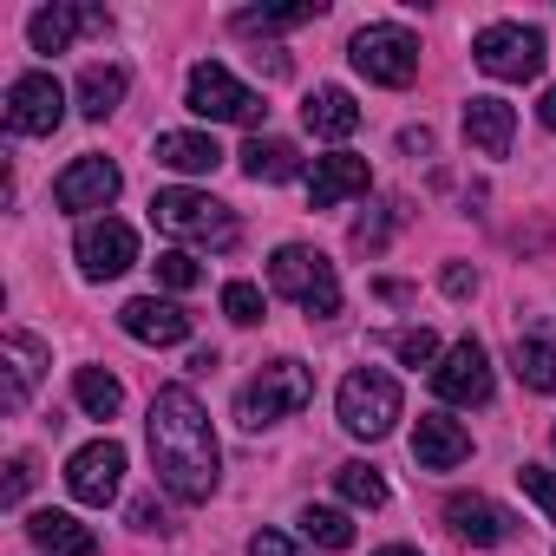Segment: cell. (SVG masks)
Returning <instances> with one entry per match:
<instances>
[{
  "label": "cell",
  "instance_id": "obj_1",
  "mask_svg": "<svg viewBox=\"0 0 556 556\" xmlns=\"http://www.w3.org/2000/svg\"><path fill=\"white\" fill-rule=\"evenodd\" d=\"M144 432H151L157 484H164L177 504H210L216 484H223V445H216V426H210L203 400H197L190 387H157Z\"/></svg>",
  "mask_w": 556,
  "mask_h": 556
},
{
  "label": "cell",
  "instance_id": "obj_2",
  "mask_svg": "<svg viewBox=\"0 0 556 556\" xmlns=\"http://www.w3.org/2000/svg\"><path fill=\"white\" fill-rule=\"evenodd\" d=\"M268 289L282 295V302H295L308 321H334V315H341V275H334V262H328L321 249H308V242H282V249H275Z\"/></svg>",
  "mask_w": 556,
  "mask_h": 556
},
{
  "label": "cell",
  "instance_id": "obj_3",
  "mask_svg": "<svg viewBox=\"0 0 556 556\" xmlns=\"http://www.w3.org/2000/svg\"><path fill=\"white\" fill-rule=\"evenodd\" d=\"M334 419L354 432V439H387L400 419H406V393H400V380L387 374V367H354L348 380H341V393H334Z\"/></svg>",
  "mask_w": 556,
  "mask_h": 556
},
{
  "label": "cell",
  "instance_id": "obj_4",
  "mask_svg": "<svg viewBox=\"0 0 556 556\" xmlns=\"http://www.w3.org/2000/svg\"><path fill=\"white\" fill-rule=\"evenodd\" d=\"M315 400V374L302 361H268L242 393H236V426L242 432H268V426H282L289 413H302Z\"/></svg>",
  "mask_w": 556,
  "mask_h": 556
},
{
  "label": "cell",
  "instance_id": "obj_5",
  "mask_svg": "<svg viewBox=\"0 0 556 556\" xmlns=\"http://www.w3.org/2000/svg\"><path fill=\"white\" fill-rule=\"evenodd\" d=\"M151 223L164 236H177V242H197V249H236L242 242V223L229 216V203H216L203 190H157Z\"/></svg>",
  "mask_w": 556,
  "mask_h": 556
},
{
  "label": "cell",
  "instance_id": "obj_6",
  "mask_svg": "<svg viewBox=\"0 0 556 556\" xmlns=\"http://www.w3.org/2000/svg\"><path fill=\"white\" fill-rule=\"evenodd\" d=\"M184 105H190L197 118H210V125H262V118H268L262 92H249L223 60H197V66H190Z\"/></svg>",
  "mask_w": 556,
  "mask_h": 556
},
{
  "label": "cell",
  "instance_id": "obj_7",
  "mask_svg": "<svg viewBox=\"0 0 556 556\" xmlns=\"http://www.w3.org/2000/svg\"><path fill=\"white\" fill-rule=\"evenodd\" d=\"M348 60H354V73L367 79V86H413L419 79V40L400 27V21H374V27H361L354 34V47H348Z\"/></svg>",
  "mask_w": 556,
  "mask_h": 556
},
{
  "label": "cell",
  "instance_id": "obj_8",
  "mask_svg": "<svg viewBox=\"0 0 556 556\" xmlns=\"http://www.w3.org/2000/svg\"><path fill=\"white\" fill-rule=\"evenodd\" d=\"M471 66H478L484 79L523 86V79L543 73V34L523 27V21H497V27H484V34L471 40Z\"/></svg>",
  "mask_w": 556,
  "mask_h": 556
},
{
  "label": "cell",
  "instance_id": "obj_9",
  "mask_svg": "<svg viewBox=\"0 0 556 556\" xmlns=\"http://www.w3.org/2000/svg\"><path fill=\"white\" fill-rule=\"evenodd\" d=\"M66 118V86L53 73H21L8 86V131L14 138H53Z\"/></svg>",
  "mask_w": 556,
  "mask_h": 556
},
{
  "label": "cell",
  "instance_id": "obj_10",
  "mask_svg": "<svg viewBox=\"0 0 556 556\" xmlns=\"http://www.w3.org/2000/svg\"><path fill=\"white\" fill-rule=\"evenodd\" d=\"M118 190H125V177H118V164H112V157H99V151L73 157V164L53 177V203H60L66 216H86V210H112V203H118Z\"/></svg>",
  "mask_w": 556,
  "mask_h": 556
},
{
  "label": "cell",
  "instance_id": "obj_11",
  "mask_svg": "<svg viewBox=\"0 0 556 556\" xmlns=\"http://www.w3.org/2000/svg\"><path fill=\"white\" fill-rule=\"evenodd\" d=\"M73 255H79V275H86V282H112V275H125V268L138 262V229L118 223V216H92V223L79 229Z\"/></svg>",
  "mask_w": 556,
  "mask_h": 556
},
{
  "label": "cell",
  "instance_id": "obj_12",
  "mask_svg": "<svg viewBox=\"0 0 556 556\" xmlns=\"http://www.w3.org/2000/svg\"><path fill=\"white\" fill-rule=\"evenodd\" d=\"M118 484H125V445H118V439H92V445H79V452L66 458V491H73L79 504L105 510V504L118 497Z\"/></svg>",
  "mask_w": 556,
  "mask_h": 556
},
{
  "label": "cell",
  "instance_id": "obj_13",
  "mask_svg": "<svg viewBox=\"0 0 556 556\" xmlns=\"http://www.w3.org/2000/svg\"><path fill=\"white\" fill-rule=\"evenodd\" d=\"M491 387H497V380H491V354H484L471 334H465L439 367H432V393H439L445 406H484V400H491Z\"/></svg>",
  "mask_w": 556,
  "mask_h": 556
},
{
  "label": "cell",
  "instance_id": "obj_14",
  "mask_svg": "<svg viewBox=\"0 0 556 556\" xmlns=\"http://www.w3.org/2000/svg\"><path fill=\"white\" fill-rule=\"evenodd\" d=\"M118 328L144 348H184L190 341V308L184 302H164V295H138L118 308Z\"/></svg>",
  "mask_w": 556,
  "mask_h": 556
},
{
  "label": "cell",
  "instance_id": "obj_15",
  "mask_svg": "<svg viewBox=\"0 0 556 556\" xmlns=\"http://www.w3.org/2000/svg\"><path fill=\"white\" fill-rule=\"evenodd\" d=\"M105 27H112L105 8H73V0H53V8H40L27 21V40H34V53H66L79 34H105Z\"/></svg>",
  "mask_w": 556,
  "mask_h": 556
},
{
  "label": "cell",
  "instance_id": "obj_16",
  "mask_svg": "<svg viewBox=\"0 0 556 556\" xmlns=\"http://www.w3.org/2000/svg\"><path fill=\"white\" fill-rule=\"evenodd\" d=\"M0 361H8V387H0V406L8 413H27L40 374H47V341L27 334V328H8V341H0Z\"/></svg>",
  "mask_w": 556,
  "mask_h": 556
},
{
  "label": "cell",
  "instance_id": "obj_17",
  "mask_svg": "<svg viewBox=\"0 0 556 556\" xmlns=\"http://www.w3.org/2000/svg\"><path fill=\"white\" fill-rule=\"evenodd\" d=\"M510 138H517V112H510L497 92L465 99V144H471L478 157H510Z\"/></svg>",
  "mask_w": 556,
  "mask_h": 556
},
{
  "label": "cell",
  "instance_id": "obj_18",
  "mask_svg": "<svg viewBox=\"0 0 556 556\" xmlns=\"http://www.w3.org/2000/svg\"><path fill=\"white\" fill-rule=\"evenodd\" d=\"M374 184L367 157L354 151H334V157H315V177H308V210H341L348 197H361Z\"/></svg>",
  "mask_w": 556,
  "mask_h": 556
},
{
  "label": "cell",
  "instance_id": "obj_19",
  "mask_svg": "<svg viewBox=\"0 0 556 556\" xmlns=\"http://www.w3.org/2000/svg\"><path fill=\"white\" fill-rule=\"evenodd\" d=\"M413 458H419V471H452V465L471 458V432H465L458 419H445V413H419V426H413Z\"/></svg>",
  "mask_w": 556,
  "mask_h": 556
},
{
  "label": "cell",
  "instance_id": "obj_20",
  "mask_svg": "<svg viewBox=\"0 0 556 556\" xmlns=\"http://www.w3.org/2000/svg\"><path fill=\"white\" fill-rule=\"evenodd\" d=\"M445 523H452L471 549H497V543L510 536V517H504L484 491H452V497H445Z\"/></svg>",
  "mask_w": 556,
  "mask_h": 556
},
{
  "label": "cell",
  "instance_id": "obj_21",
  "mask_svg": "<svg viewBox=\"0 0 556 556\" xmlns=\"http://www.w3.org/2000/svg\"><path fill=\"white\" fill-rule=\"evenodd\" d=\"M125 92H131V73H125L118 60H92V66L79 73V86H73V99H79V112H86L92 125H105V118L125 105Z\"/></svg>",
  "mask_w": 556,
  "mask_h": 556
},
{
  "label": "cell",
  "instance_id": "obj_22",
  "mask_svg": "<svg viewBox=\"0 0 556 556\" xmlns=\"http://www.w3.org/2000/svg\"><path fill=\"white\" fill-rule=\"evenodd\" d=\"M302 125L315 131V138H354L361 131V105H354V92L348 86H315L308 99H302Z\"/></svg>",
  "mask_w": 556,
  "mask_h": 556
},
{
  "label": "cell",
  "instance_id": "obj_23",
  "mask_svg": "<svg viewBox=\"0 0 556 556\" xmlns=\"http://www.w3.org/2000/svg\"><path fill=\"white\" fill-rule=\"evenodd\" d=\"M164 170H184V177H210L223 164V144L210 131H157V151H151Z\"/></svg>",
  "mask_w": 556,
  "mask_h": 556
},
{
  "label": "cell",
  "instance_id": "obj_24",
  "mask_svg": "<svg viewBox=\"0 0 556 556\" xmlns=\"http://www.w3.org/2000/svg\"><path fill=\"white\" fill-rule=\"evenodd\" d=\"M27 536H34L47 556H99V536H92L73 510H34V517H27Z\"/></svg>",
  "mask_w": 556,
  "mask_h": 556
},
{
  "label": "cell",
  "instance_id": "obj_25",
  "mask_svg": "<svg viewBox=\"0 0 556 556\" xmlns=\"http://www.w3.org/2000/svg\"><path fill=\"white\" fill-rule=\"evenodd\" d=\"M308 21H321V0H295V8H242V14H229V27H236L242 40L295 34V27H308Z\"/></svg>",
  "mask_w": 556,
  "mask_h": 556
},
{
  "label": "cell",
  "instance_id": "obj_26",
  "mask_svg": "<svg viewBox=\"0 0 556 556\" xmlns=\"http://www.w3.org/2000/svg\"><path fill=\"white\" fill-rule=\"evenodd\" d=\"M242 170L255 177V184H289V177H302V151L289 144V138H249L242 144Z\"/></svg>",
  "mask_w": 556,
  "mask_h": 556
},
{
  "label": "cell",
  "instance_id": "obj_27",
  "mask_svg": "<svg viewBox=\"0 0 556 556\" xmlns=\"http://www.w3.org/2000/svg\"><path fill=\"white\" fill-rule=\"evenodd\" d=\"M510 374H517L530 393H556V341H543V334H517V348H510Z\"/></svg>",
  "mask_w": 556,
  "mask_h": 556
},
{
  "label": "cell",
  "instance_id": "obj_28",
  "mask_svg": "<svg viewBox=\"0 0 556 556\" xmlns=\"http://www.w3.org/2000/svg\"><path fill=\"white\" fill-rule=\"evenodd\" d=\"M73 400H79L86 419H112V413L125 406V387H118V374H105V367H79V374H73Z\"/></svg>",
  "mask_w": 556,
  "mask_h": 556
},
{
  "label": "cell",
  "instance_id": "obj_29",
  "mask_svg": "<svg viewBox=\"0 0 556 556\" xmlns=\"http://www.w3.org/2000/svg\"><path fill=\"white\" fill-rule=\"evenodd\" d=\"M334 491H341V497H348V504H354V510H380V504H387V497H393V491H387V478H380V471H374V465H361V458H354V465H341V471H334Z\"/></svg>",
  "mask_w": 556,
  "mask_h": 556
},
{
  "label": "cell",
  "instance_id": "obj_30",
  "mask_svg": "<svg viewBox=\"0 0 556 556\" xmlns=\"http://www.w3.org/2000/svg\"><path fill=\"white\" fill-rule=\"evenodd\" d=\"M302 536L321 543V549H354V523H348V510H334V504H308V510H302Z\"/></svg>",
  "mask_w": 556,
  "mask_h": 556
},
{
  "label": "cell",
  "instance_id": "obj_31",
  "mask_svg": "<svg viewBox=\"0 0 556 556\" xmlns=\"http://www.w3.org/2000/svg\"><path fill=\"white\" fill-rule=\"evenodd\" d=\"M400 216H406V203H380V216H361V223H354V236H348V242H354V249H361V255H380V249H387V236H393V223H400Z\"/></svg>",
  "mask_w": 556,
  "mask_h": 556
},
{
  "label": "cell",
  "instance_id": "obj_32",
  "mask_svg": "<svg viewBox=\"0 0 556 556\" xmlns=\"http://www.w3.org/2000/svg\"><path fill=\"white\" fill-rule=\"evenodd\" d=\"M387 348L400 354V367H439V334L432 328H400V334H387Z\"/></svg>",
  "mask_w": 556,
  "mask_h": 556
},
{
  "label": "cell",
  "instance_id": "obj_33",
  "mask_svg": "<svg viewBox=\"0 0 556 556\" xmlns=\"http://www.w3.org/2000/svg\"><path fill=\"white\" fill-rule=\"evenodd\" d=\"M223 315H229L236 328H255V321L268 315V295H262L255 282H229V289H223Z\"/></svg>",
  "mask_w": 556,
  "mask_h": 556
},
{
  "label": "cell",
  "instance_id": "obj_34",
  "mask_svg": "<svg viewBox=\"0 0 556 556\" xmlns=\"http://www.w3.org/2000/svg\"><path fill=\"white\" fill-rule=\"evenodd\" d=\"M157 282L184 295V289H197V282H203V262H197L190 249H164V255H157Z\"/></svg>",
  "mask_w": 556,
  "mask_h": 556
},
{
  "label": "cell",
  "instance_id": "obj_35",
  "mask_svg": "<svg viewBox=\"0 0 556 556\" xmlns=\"http://www.w3.org/2000/svg\"><path fill=\"white\" fill-rule=\"evenodd\" d=\"M517 484H523V497H536V510L556 523V471H543V465H517Z\"/></svg>",
  "mask_w": 556,
  "mask_h": 556
},
{
  "label": "cell",
  "instance_id": "obj_36",
  "mask_svg": "<svg viewBox=\"0 0 556 556\" xmlns=\"http://www.w3.org/2000/svg\"><path fill=\"white\" fill-rule=\"evenodd\" d=\"M439 289H445L452 302H465V295H478V268H465V262H452V268L439 275Z\"/></svg>",
  "mask_w": 556,
  "mask_h": 556
},
{
  "label": "cell",
  "instance_id": "obj_37",
  "mask_svg": "<svg viewBox=\"0 0 556 556\" xmlns=\"http://www.w3.org/2000/svg\"><path fill=\"white\" fill-rule=\"evenodd\" d=\"M249 556H302V549H295L282 530H255V536H249Z\"/></svg>",
  "mask_w": 556,
  "mask_h": 556
},
{
  "label": "cell",
  "instance_id": "obj_38",
  "mask_svg": "<svg viewBox=\"0 0 556 556\" xmlns=\"http://www.w3.org/2000/svg\"><path fill=\"white\" fill-rule=\"evenodd\" d=\"M27 491H34V458H14V465H8V491H0V497H8V504H21Z\"/></svg>",
  "mask_w": 556,
  "mask_h": 556
},
{
  "label": "cell",
  "instance_id": "obj_39",
  "mask_svg": "<svg viewBox=\"0 0 556 556\" xmlns=\"http://www.w3.org/2000/svg\"><path fill=\"white\" fill-rule=\"evenodd\" d=\"M131 523H138V530H157V536L170 530V517L157 510V497H138V504H131Z\"/></svg>",
  "mask_w": 556,
  "mask_h": 556
},
{
  "label": "cell",
  "instance_id": "obj_40",
  "mask_svg": "<svg viewBox=\"0 0 556 556\" xmlns=\"http://www.w3.org/2000/svg\"><path fill=\"white\" fill-rule=\"evenodd\" d=\"M400 151L426 157V151H432V131H426V125H406V131H400Z\"/></svg>",
  "mask_w": 556,
  "mask_h": 556
},
{
  "label": "cell",
  "instance_id": "obj_41",
  "mask_svg": "<svg viewBox=\"0 0 556 556\" xmlns=\"http://www.w3.org/2000/svg\"><path fill=\"white\" fill-rule=\"evenodd\" d=\"M536 118H543V131H556V86H549V92L536 99Z\"/></svg>",
  "mask_w": 556,
  "mask_h": 556
},
{
  "label": "cell",
  "instance_id": "obj_42",
  "mask_svg": "<svg viewBox=\"0 0 556 556\" xmlns=\"http://www.w3.org/2000/svg\"><path fill=\"white\" fill-rule=\"evenodd\" d=\"M374 556H419V549H406V543H387V549H374Z\"/></svg>",
  "mask_w": 556,
  "mask_h": 556
},
{
  "label": "cell",
  "instance_id": "obj_43",
  "mask_svg": "<svg viewBox=\"0 0 556 556\" xmlns=\"http://www.w3.org/2000/svg\"><path fill=\"white\" fill-rule=\"evenodd\" d=\"M549 445H556V426H549Z\"/></svg>",
  "mask_w": 556,
  "mask_h": 556
}]
</instances>
